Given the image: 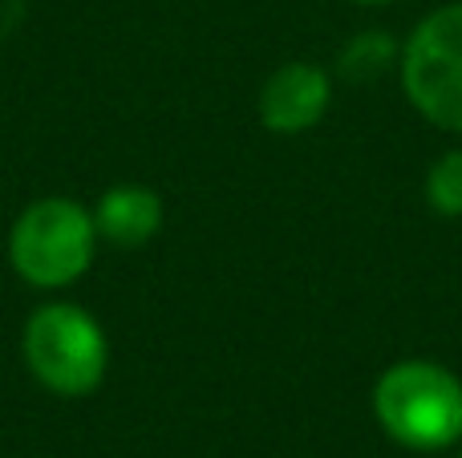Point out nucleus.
Segmentation results:
<instances>
[{"mask_svg":"<svg viewBox=\"0 0 462 458\" xmlns=\"http://www.w3.org/2000/svg\"><path fill=\"white\" fill-rule=\"evenodd\" d=\"M374 414L406 451H447L462 438V378L426 357L398 362L377 378Z\"/></svg>","mask_w":462,"mask_h":458,"instance_id":"obj_1","label":"nucleus"},{"mask_svg":"<svg viewBox=\"0 0 462 458\" xmlns=\"http://www.w3.org/2000/svg\"><path fill=\"white\" fill-rule=\"evenodd\" d=\"M24 365L57 398H89L110 370V341L102 325L78 305H41L24 321Z\"/></svg>","mask_w":462,"mask_h":458,"instance_id":"obj_2","label":"nucleus"},{"mask_svg":"<svg viewBox=\"0 0 462 458\" xmlns=\"http://www.w3.org/2000/svg\"><path fill=\"white\" fill-rule=\"evenodd\" d=\"M97 252L94 211L78 199L49 195L21 211L8 235V256L24 284L32 289H69L89 272Z\"/></svg>","mask_w":462,"mask_h":458,"instance_id":"obj_3","label":"nucleus"},{"mask_svg":"<svg viewBox=\"0 0 462 458\" xmlns=\"http://www.w3.org/2000/svg\"><path fill=\"white\" fill-rule=\"evenodd\" d=\"M402 86L426 122L462 134V5L418 21L402 49Z\"/></svg>","mask_w":462,"mask_h":458,"instance_id":"obj_4","label":"nucleus"},{"mask_svg":"<svg viewBox=\"0 0 462 458\" xmlns=\"http://www.w3.org/2000/svg\"><path fill=\"white\" fill-rule=\"evenodd\" d=\"M333 81L312 61H284L260 86V122L272 134H304L328 114Z\"/></svg>","mask_w":462,"mask_h":458,"instance_id":"obj_5","label":"nucleus"},{"mask_svg":"<svg viewBox=\"0 0 462 458\" xmlns=\"http://www.w3.org/2000/svg\"><path fill=\"white\" fill-rule=\"evenodd\" d=\"M167 207L162 195L146 183H118L97 199L94 207V224H97V240L118 243V248H143L159 235Z\"/></svg>","mask_w":462,"mask_h":458,"instance_id":"obj_6","label":"nucleus"},{"mask_svg":"<svg viewBox=\"0 0 462 458\" xmlns=\"http://www.w3.org/2000/svg\"><path fill=\"white\" fill-rule=\"evenodd\" d=\"M426 203L439 215H462V151H447L426 170Z\"/></svg>","mask_w":462,"mask_h":458,"instance_id":"obj_7","label":"nucleus"},{"mask_svg":"<svg viewBox=\"0 0 462 458\" xmlns=\"http://www.w3.org/2000/svg\"><path fill=\"white\" fill-rule=\"evenodd\" d=\"M390 53L393 49H390V41H385V32H361V37L345 49L341 69L349 73V78H377V73L385 69V61H390Z\"/></svg>","mask_w":462,"mask_h":458,"instance_id":"obj_8","label":"nucleus"},{"mask_svg":"<svg viewBox=\"0 0 462 458\" xmlns=\"http://www.w3.org/2000/svg\"><path fill=\"white\" fill-rule=\"evenodd\" d=\"M353 5H393V0H353Z\"/></svg>","mask_w":462,"mask_h":458,"instance_id":"obj_9","label":"nucleus"},{"mask_svg":"<svg viewBox=\"0 0 462 458\" xmlns=\"http://www.w3.org/2000/svg\"><path fill=\"white\" fill-rule=\"evenodd\" d=\"M458 458H462V451H458Z\"/></svg>","mask_w":462,"mask_h":458,"instance_id":"obj_10","label":"nucleus"}]
</instances>
